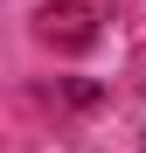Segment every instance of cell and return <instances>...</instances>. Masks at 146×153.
I'll list each match as a JSON object with an SVG mask.
<instances>
[]
</instances>
